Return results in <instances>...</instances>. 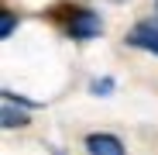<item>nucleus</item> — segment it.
<instances>
[{"mask_svg": "<svg viewBox=\"0 0 158 155\" xmlns=\"http://www.w3.org/2000/svg\"><path fill=\"white\" fill-rule=\"evenodd\" d=\"M100 28H103V24H100V14H93V11H76V14H72V24H69L72 38H79V41L96 38Z\"/></svg>", "mask_w": 158, "mask_h": 155, "instance_id": "f257e3e1", "label": "nucleus"}, {"mask_svg": "<svg viewBox=\"0 0 158 155\" xmlns=\"http://www.w3.org/2000/svg\"><path fill=\"white\" fill-rule=\"evenodd\" d=\"M86 148H89V155H127L124 152V141L117 135H89L86 138Z\"/></svg>", "mask_w": 158, "mask_h": 155, "instance_id": "f03ea898", "label": "nucleus"}, {"mask_svg": "<svg viewBox=\"0 0 158 155\" xmlns=\"http://www.w3.org/2000/svg\"><path fill=\"white\" fill-rule=\"evenodd\" d=\"M127 41L134 48H144V52H155L158 55V28L155 24H138V28L127 35Z\"/></svg>", "mask_w": 158, "mask_h": 155, "instance_id": "7ed1b4c3", "label": "nucleus"}, {"mask_svg": "<svg viewBox=\"0 0 158 155\" xmlns=\"http://www.w3.org/2000/svg\"><path fill=\"white\" fill-rule=\"evenodd\" d=\"M4 124H7V127H14V124L21 127V124H28V117H24V114H14L10 107H4Z\"/></svg>", "mask_w": 158, "mask_h": 155, "instance_id": "20e7f679", "label": "nucleus"}, {"mask_svg": "<svg viewBox=\"0 0 158 155\" xmlns=\"http://www.w3.org/2000/svg\"><path fill=\"white\" fill-rule=\"evenodd\" d=\"M10 31H14V14L4 11V17H0V38H10Z\"/></svg>", "mask_w": 158, "mask_h": 155, "instance_id": "39448f33", "label": "nucleus"}, {"mask_svg": "<svg viewBox=\"0 0 158 155\" xmlns=\"http://www.w3.org/2000/svg\"><path fill=\"white\" fill-rule=\"evenodd\" d=\"M110 90H114V80H96L93 83V93H100V97H107Z\"/></svg>", "mask_w": 158, "mask_h": 155, "instance_id": "423d86ee", "label": "nucleus"}]
</instances>
